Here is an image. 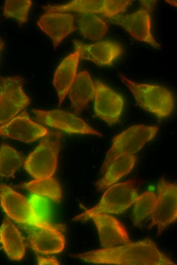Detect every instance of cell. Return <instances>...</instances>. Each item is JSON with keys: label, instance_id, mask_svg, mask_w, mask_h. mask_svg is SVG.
I'll list each match as a JSON object with an SVG mask.
<instances>
[{"label": "cell", "instance_id": "cell-1", "mask_svg": "<svg viewBox=\"0 0 177 265\" xmlns=\"http://www.w3.org/2000/svg\"><path fill=\"white\" fill-rule=\"evenodd\" d=\"M73 256L96 264H176L159 250L154 241L148 238L120 246L104 248L74 254Z\"/></svg>", "mask_w": 177, "mask_h": 265}, {"label": "cell", "instance_id": "cell-2", "mask_svg": "<svg viewBox=\"0 0 177 265\" xmlns=\"http://www.w3.org/2000/svg\"><path fill=\"white\" fill-rule=\"evenodd\" d=\"M121 81L133 95L137 104L143 110L161 118L169 116L174 109V99L171 92L160 85L138 83L123 74Z\"/></svg>", "mask_w": 177, "mask_h": 265}, {"label": "cell", "instance_id": "cell-3", "mask_svg": "<svg viewBox=\"0 0 177 265\" xmlns=\"http://www.w3.org/2000/svg\"><path fill=\"white\" fill-rule=\"evenodd\" d=\"M61 134L51 131L44 137L27 156L24 168L35 179L52 177L57 167Z\"/></svg>", "mask_w": 177, "mask_h": 265}, {"label": "cell", "instance_id": "cell-4", "mask_svg": "<svg viewBox=\"0 0 177 265\" xmlns=\"http://www.w3.org/2000/svg\"><path fill=\"white\" fill-rule=\"evenodd\" d=\"M158 131V127L156 126L134 125L116 136L107 152L101 167V172L104 173L109 165L117 157L137 153L155 137Z\"/></svg>", "mask_w": 177, "mask_h": 265}, {"label": "cell", "instance_id": "cell-5", "mask_svg": "<svg viewBox=\"0 0 177 265\" xmlns=\"http://www.w3.org/2000/svg\"><path fill=\"white\" fill-rule=\"evenodd\" d=\"M138 196L133 181L116 183L108 187L97 205L77 216L73 220L86 221L88 216L93 214H121L134 204Z\"/></svg>", "mask_w": 177, "mask_h": 265}, {"label": "cell", "instance_id": "cell-6", "mask_svg": "<svg viewBox=\"0 0 177 265\" xmlns=\"http://www.w3.org/2000/svg\"><path fill=\"white\" fill-rule=\"evenodd\" d=\"M19 76L0 77V126L15 117L31 103Z\"/></svg>", "mask_w": 177, "mask_h": 265}, {"label": "cell", "instance_id": "cell-7", "mask_svg": "<svg viewBox=\"0 0 177 265\" xmlns=\"http://www.w3.org/2000/svg\"><path fill=\"white\" fill-rule=\"evenodd\" d=\"M157 190L156 203L152 213V221L149 228L157 226L158 235H160L177 219L176 183L168 182L162 177L158 181Z\"/></svg>", "mask_w": 177, "mask_h": 265}, {"label": "cell", "instance_id": "cell-8", "mask_svg": "<svg viewBox=\"0 0 177 265\" xmlns=\"http://www.w3.org/2000/svg\"><path fill=\"white\" fill-rule=\"evenodd\" d=\"M32 248L44 254L61 252L65 246V236L59 228L50 222L27 225L24 227Z\"/></svg>", "mask_w": 177, "mask_h": 265}, {"label": "cell", "instance_id": "cell-9", "mask_svg": "<svg viewBox=\"0 0 177 265\" xmlns=\"http://www.w3.org/2000/svg\"><path fill=\"white\" fill-rule=\"evenodd\" d=\"M151 12L141 8L131 14H117L105 18L111 23L122 26L135 40L158 49L160 48L161 45L156 41L151 32Z\"/></svg>", "mask_w": 177, "mask_h": 265}, {"label": "cell", "instance_id": "cell-10", "mask_svg": "<svg viewBox=\"0 0 177 265\" xmlns=\"http://www.w3.org/2000/svg\"><path fill=\"white\" fill-rule=\"evenodd\" d=\"M36 119L40 123L69 134L93 135L103 137L83 120L75 114L61 110H33Z\"/></svg>", "mask_w": 177, "mask_h": 265}, {"label": "cell", "instance_id": "cell-11", "mask_svg": "<svg viewBox=\"0 0 177 265\" xmlns=\"http://www.w3.org/2000/svg\"><path fill=\"white\" fill-rule=\"evenodd\" d=\"M131 1L115 0H75L60 5H48L42 7L46 12L101 14L104 17L119 14L125 11Z\"/></svg>", "mask_w": 177, "mask_h": 265}, {"label": "cell", "instance_id": "cell-12", "mask_svg": "<svg viewBox=\"0 0 177 265\" xmlns=\"http://www.w3.org/2000/svg\"><path fill=\"white\" fill-rule=\"evenodd\" d=\"M94 110L97 116L108 125L117 123L124 106L123 97L100 81L95 83Z\"/></svg>", "mask_w": 177, "mask_h": 265}, {"label": "cell", "instance_id": "cell-13", "mask_svg": "<svg viewBox=\"0 0 177 265\" xmlns=\"http://www.w3.org/2000/svg\"><path fill=\"white\" fill-rule=\"evenodd\" d=\"M0 203L7 215L14 221L26 225L39 223L30 201L11 187L0 184Z\"/></svg>", "mask_w": 177, "mask_h": 265}, {"label": "cell", "instance_id": "cell-14", "mask_svg": "<svg viewBox=\"0 0 177 265\" xmlns=\"http://www.w3.org/2000/svg\"><path fill=\"white\" fill-rule=\"evenodd\" d=\"M44 126L30 119L23 111L0 126V137L4 136L22 142H33L48 134Z\"/></svg>", "mask_w": 177, "mask_h": 265}, {"label": "cell", "instance_id": "cell-15", "mask_svg": "<svg viewBox=\"0 0 177 265\" xmlns=\"http://www.w3.org/2000/svg\"><path fill=\"white\" fill-rule=\"evenodd\" d=\"M74 21L75 16L70 13L47 11L40 17L37 24L50 38L53 46L56 48L76 30Z\"/></svg>", "mask_w": 177, "mask_h": 265}, {"label": "cell", "instance_id": "cell-16", "mask_svg": "<svg viewBox=\"0 0 177 265\" xmlns=\"http://www.w3.org/2000/svg\"><path fill=\"white\" fill-rule=\"evenodd\" d=\"M75 50L79 58L93 62L99 66L111 65L122 54V46L110 41H99L85 44L78 40H74Z\"/></svg>", "mask_w": 177, "mask_h": 265}, {"label": "cell", "instance_id": "cell-17", "mask_svg": "<svg viewBox=\"0 0 177 265\" xmlns=\"http://www.w3.org/2000/svg\"><path fill=\"white\" fill-rule=\"evenodd\" d=\"M92 220L99 232L101 244L104 248L132 242L124 226L115 218L107 214L90 215L86 220Z\"/></svg>", "mask_w": 177, "mask_h": 265}, {"label": "cell", "instance_id": "cell-18", "mask_svg": "<svg viewBox=\"0 0 177 265\" xmlns=\"http://www.w3.org/2000/svg\"><path fill=\"white\" fill-rule=\"evenodd\" d=\"M79 60V52L75 50L67 56L56 69L53 81L60 105L64 100L74 81Z\"/></svg>", "mask_w": 177, "mask_h": 265}, {"label": "cell", "instance_id": "cell-19", "mask_svg": "<svg viewBox=\"0 0 177 265\" xmlns=\"http://www.w3.org/2000/svg\"><path fill=\"white\" fill-rule=\"evenodd\" d=\"M68 93L74 113L78 115L95 96V84L87 71L76 75Z\"/></svg>", "mask_w": 177, "mask_h": 265}, {"label": "cell", "instance_id": "cell-20", "mask_svg": "<svg viewBox=\"0 0 177 265\" xmlns=\"http://www.w3.org/2000/svg\"><path fill=\"white\" fill-rule=\"evenodd\" d=\"M0 242L8 256L13 260H20L24 256L25 245L21 233L8 218L0 226Z\"/></svg>", "mask_w": 177, "mask_h": 265}, {"label": "cell", "instance_id": "cell-21", "mask_svg": "<svg viewBox=\"0 0 177 265\" xmlns=\"http://www.w3.org/2000/svg\"><path fill=\"white\" fill-rule=\"evenodd\" d=\"M135 161L134 154L123 155L114 160L108 167L103 177L97 182V187L103 190L115 183L132 170Z\"/></svg>", "mask_w": 177, "mask_h": 265}, {"label": "cell", "instance_id": "cell-22", "mask_svg": "<svg viewBox=\"0 0 177 265\" xmlns=\"http://www.w3.org/2000/svg\"><path fill=\"white\" fill-rule=\"evenodd\" d=\"M75 19L82 35L91 40L103 38L108 30L106 22L97 14L78 13Z\"/></svg>", "mask_w": 177, "mask_h": 265}, {"label": "cell", "instance_id": "cell-23", "mask_svg": "<svg viewBox=\"0 0 177 265\" xmlns=\"http://www.w3.org/2000/svg\"><path fill=\"white\" fill-rule=\"evenodd\" d=\"M35 195L49 198L53 201L59 203L62 197V191L59 182L52 177L35 179L18 186Z\"/></svg>", "mask_w": 177, "mask_h": 265}, {"label": "cell", "instance_id": "cell-24", "mask_svg": "<svg viewBox=\"0 0 177 265\" xmlns=\"http://www.w3.org/2000/svg\"><path fill=\"white\" fill-rule=\"evenodd\" d=\"M24 158L20 153L7 144L0 146V177L10 178L22 165Z\"/></svg>", "mask_w": 177, "mask_h": 265}, {"label": "cell", "instance_id": "cell-25", "mask_svg": "<svg viewBox=\"0 0 177 265\" xmlns=\"http://www.w3.org/2000/svg\"><path fill=\"white\" fill-rule=\"evenodd\" d=\"M156 200V195L150 191L145 192L137 197L134 203L133 211L134 225L140 226L143 220L152 214Z\"/></svg>", "mask_w": 177, "mask_h": 265}, {"label": "cell", "instance_id": "cell-26", "mask_svg": "<svg viewBox=\"0 0 177 265\" xmlns=\"http://www.w3.org/2000/svg\"><path fill=\"white\" fill-rule=\"evenodd\" d=\"M32 5L31 0H7L4 7V15L15 19L20 25L26 22Z\"/></svg>", "mask_w": 177, "mask_h": 265}, {"label": "cell", "instance_id": "cell-27", "mask_svg": "<svg viewBox=\"0 0 177 265\" xmlns=\"http://www.w3.org/2000/svg\"><path fill=\"white\" fill-rule=\"evenodd\" d=\"M29 201L38 222H49V205L47 199L43 196L34 194Z\"/></svg>", "mask_w": 177, "mask_h": 265}, {"label": "cell", "instance_id": "cell-28", "mask_svg": "<svg viewBox=\"0 0 177 265\" xmlns=\"http://www.w3.org/2000/svg\"><path fill=\"white\" fill-rule=\"evenodd\" d=\"M38 264H60V262L55 258L45 257L41 256L37 257Z\"/></svg>", "mask_w": 177, "mask_h": 265}, {"label": "cell", "instance_id": "cell-29", "mask_svg": "<svg viewBox=\"0 0 177 265\" xmlns=\"http://www.w3.org/2000/svg\"><path fill=\"white\" fill-rule=\"evenodd\" d=\"M140 3L142 6V8L152 11L155 4L156 3L155 1H140Z\"/></svg>", "mask_w": 177, "mask_h": 265}, {"label": "cell", "instance_id": "cell-30", "mask_svg": "<svg viewBox=\"0 0 177 265\" xmlns=\"http://www.w3.org/2000/svg\"><path fill=\"white\" fill-rule=\"evenodd\" d=\"M166 2L169 4L170 5L174 6L176 7V1H166Z\"/></svg>", "mask_w": 177, "mask_h": 265}, {"label": "cell", "instance_id": "cell-31", "mask_svg": "<svg viewBox=\"0 0 177 265\" xmlns=\"http://www.w3.org/2000/svg\"><path fill=\"white\" fill-rule=\"evenodd\" d=\"M5 43L4 41L0 38V51L4 46Z\"/></svg>", "mask_w": 177, "mask_h": 265}]
</instances>
